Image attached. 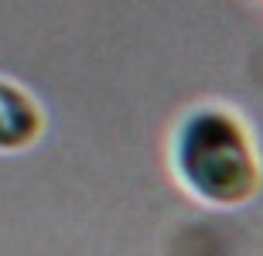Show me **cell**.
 Returning <instances> with one entry per match:
<instances>
[{
  "label": "cell",
  "instance_id": "6da1fadb",
  "mask_svg": "<svg viewBox=\"0 0 263 256\" xmlns=\"http://www.w3.org/2000/svg\"><path fill=\"white\" fill-rule=\"evenodd\" d=\"M171 171L181 191L209 208L250 205L263 191V154L253 127L226 103H198L171 133Z\"/></svg>",
  "mask_w": 263,
  "mask_h": 256
},
{
  "label": "cell",
  "instance_id": "7a4b0ae2",
  "mask_svg": "<svg viewBox=\"0 0 263 256\" xmlns=\"http://www.w3.org/2000/svg\"><path fill=\"white\" fill-rule=\"evenodd\" d=\"M48 130V109L28 86L0 75V154H24L41 144Z\"/></svg>",
  "mask_w": 263,
  "mask_h": 256
}]
</instances>
